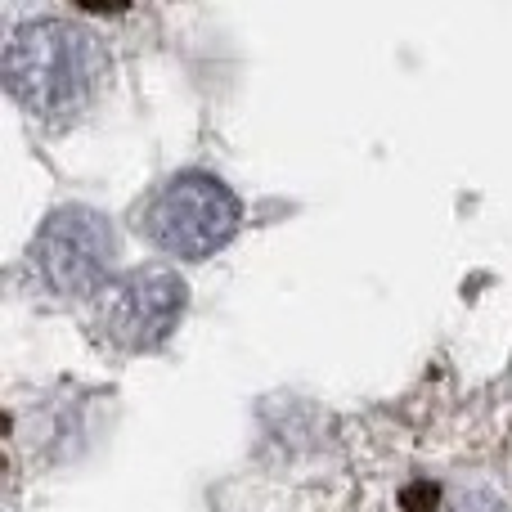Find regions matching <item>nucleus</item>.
I'll return each instance as SVG.
<instances>
[{
    "label": "nucleus",
    "mask_w": 512,
    "mask_h": 512,
    "mask_svg": "<svg viewBox=\"0 0 512 512\" xmlns=\"http://www.w3.org/2000/svg\"><path fill=\"white\" fill-rule=\"evenodd\" d=\"M108 50L72 18H32L5 41V90L27 117L68 126L99 99Z\"/></svg>",
    "instance_id": "obj_1"
},
{
    "label": "nucleus",
    "mask_w": 512,
    "mask_h": 512,
    "mask_svg": "<svg viewBox=\"0 0 512 512\" xmlns=\"http://www.w3.org/2000/svg\"><path fill=\"white\" fill-rule=\"evenodd\" d=\"M243 207L230 194V185L207 171H180L171 176L144 207V234L153 248L180 261L216 256L239 234Z\"/></svg>",
    "instance_id": "obj_2"
},
{
    "label": "nucleus",
    "mask_w": 512,
    "mask_h": 512,
    "mask_svg": "<svg viewBox=\"0 0 512 512\" xmlns=\"http://www.w3.org/2000/svg\"><path fill=\"white\" fill-rule=\"evenodd\" d=\"M189 306V288L176 270L167 265H144L122 279L104 283L95 292V310H90V328L104 346L126 355L158 351L171 333L180 328Z\"/></svg>",
    "instance_id": "obj_3"
},
{
    "label": "nucleus",
    "mask_w": 512,
    "mask_h": 512,
    "mask_svg": "<svg viewBox=\"0 0 512 512\" xmlns=\"http://www.w3.org/2000/svg\"><path fill=\"white\" fill-rule=\"evenodd\" d=\"M32 274L54 297H90L104 288L117 261L113 221L95 207H59L41 221L32 239Z\"/></svg>",
    "instance_id": "obj_4"
},
{
    "label": "nucleus",
    "mask_w": 512,
    "mask_h": 512,
    "mask_svg": "<svg viewBox=\"0 0 512 512\" xmlns=\"http://www.w3.org/2000/svg\"><path fill=\"white\" fill-rule=\"evenodd\" d=\"M445 512H508V508L495 490H459V495H450Z\"/></svg>",
    "instance_id": "obj_5"
},
{
    "label": "nucleus",
    "mask_w": 512,
    "mask_h": 512,
    "mask_svg": "<svg viewBox=\"0 0 512 512\" xmlns=\"http://www.w3.org/2000/svg\"><path fill=\"white\" fill-rule=\"evenodd\" d=\"M400 508L405 512H441V490L427 486V481H414V486L400 495Z\"/></svg>",
    "instance_id": "obj_6"
},
{
    "label": "nucleus",
    "mask_w": 512,
    "mask_h": 512,
    "mask_svg": "<svg viewBox=\"0 0 512 512\" xmlns=\"http://www.w3.org/2000/svg\"><path fill=\"white\" fill-rule=\"evenodd\" d=\"M72 5H81L86 14H122L131 0H72Z\"/></svg>",
    "instance_id": "obj_7"
}]
</instances>
